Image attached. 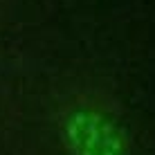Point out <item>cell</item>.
I'll list each match as a JSON object with an SVG mask.
<instances>
[{"mask_svg":"<svg viewBox=\"0 0 155 155\" xmlns=\"http://www.w3.org/2000/svg\"><path fill=\"white\" fill-rule=\"evenodd\" d=\"M65 142L74 155H126V135L117 121L97 110L79 108L68 115Z\"/></svg>","mask_w":155,"mask_h":155,"instance_id":"cell-1","label":"cell"}]
</instances>
